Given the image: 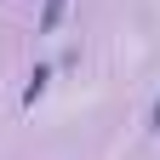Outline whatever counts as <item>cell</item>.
<instances>
[{
  "label": "cell",
  "instance_id": "6da1fadb",
  "mask_svg": "<svg viewBox=\"0 0 160 160\" xmlns=\"http://www.w3.org/2000/svg\"><path fill=\"white\" fill-rule=\"evenodd\" d=\"M46 80H52V69H46V63H40V69L29 74V86H23V109H34V103H40V97H46Z\"/></svg>",
  "mask_w": 160,
  "mask_h": 160
},
{
  "label": "cell",
  "instance_id": "7a4b0ae2",
  "mask_svg": "<svg viewBox=\"0 0 160 160\" xmlns=\"http://www.w3.org/2000/svg\"><path fill=\"white\" fill-rule=\"evenodd\" d=\"M63 6H69V0H46V12H40V34H52L57 23H63Z\"/></svg>",
  "mask_w": 160,
  "mask_h": 160
},
{
  "label": "cell",
  "instance_id": "3957f363",
  "mask_svg": "<svg viewBox=\"0 0 160 160\" xmlns=\"http://www.w3.org/2000/svg\"><path fill=\"white\" fill-rule=\"evenodd\" d=\"M149 132H160V97H154V109H149Z\"/></svg>",
  "mask_w": 160,
  "mask_h": 160
}]
</instances>
